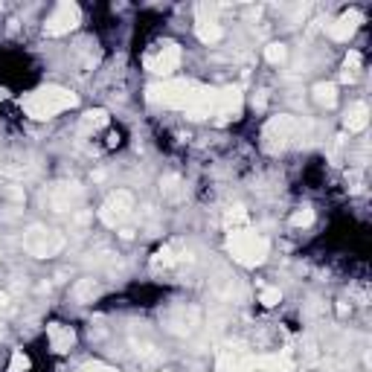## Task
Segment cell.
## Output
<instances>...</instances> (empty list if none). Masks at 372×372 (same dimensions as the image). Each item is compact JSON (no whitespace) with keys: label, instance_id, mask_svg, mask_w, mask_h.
<instances>
[{"label":"cell","instance_id":"10","mask_svg":"<svg viewBox=\"0 0 372 372\" xmlns=\"http://www.w3.org/2000/svg\"><path fill=\"white\" fill-rule=\"evenodd\" d=\"M344 126H346L349 134L366 131V126H369V105L366 102H352L349 111H346V116H344Z\"/></svg>","mask_w":372,"mask_h":372},{"label":"cell","instance_id":"6","mask_svg":"<svg viewBox=\"0 0 372 372\" xmlns=\"http://www.w3.org/2000/svg\"><path fill=\"white\" fill-rule=\"evenodd\" d=\"M131 209H134V198H131V192H126V190H116V192H111V195H108V201L102 204V209H99V219H102L108 227H119V224L131 215Z\"/></svg>","mask_w":372,"mask_h":372},{"label":"cell","instance_id":"4","mask_svg":"<svg viewBox=\"0 0 372 372\" xmlns=\"http://www.w3.org/2000/svg\"><path fill=\"white\" fill-rule=\"evenodd\" d=\"M82 23V9L70 0H61L50 9V15L44 18V35L50 38H61V35H70L73 29Z\"/></svg>","mask_w":372,"mask_h":372},{"label":"cell","instance_id":"5","mask_svg":"<svg viewBox=\"0 0 372 372\" xmlns=\"http://www.w3.org/2000/svg\"><path fill=\"white\" fill-rule=\"evenodd\" d=\"M297 131H300V119H297V116L283 114V116H273V119H268V126H265V131H262L265 148H270V151H276V148H285V146L294 140V134H297Z\"/></svg>","mask_w":372,"mask_h":372},{"label":"cell","instance_id":"14","mask_svg":"<svg viewBox=\"0 0 372 372\" xmlns=\"http://www.w3.org/2000/svg\"><path fill=\"white\" fill-rule=\"evenodd\" d=\"M29 366H33V361H29V355L23 349H12V358H9V366L6 372H29Z\"/></svg>","mask_w":372,"mask_h":372},{"label":"cell","instance_id":"9","mask_svg":"<svg viewBox=\"0 0 372 372\" xmlns=\"http://www.w3.org/2000/svg\"><path fill=\"white\" fill-rule=\"evenodd\" d=\"M361 23H363V15H361L358 9H349V12L340 15L334 23H329L326 33H329L332 41H340V44H344V41H349V38L358 33V26H361Z\"/></svg>","mask_w":372,"mask_h":372},{"label":"cell","instance_id":"2","mask_svg":"<svg viewBox=\"0 0 372 372\" xmlns=\"http://www.w3.org/2000/svg\"><path fill=\"white\" fill-rule=\"evenodd\" d=\"M227 253L241 268H259V265H265V259L270 253V241L251 227L227 230Z\"/></svg>","mask_w":372,"mask_h":372},{"label":"cell","instance_id":"8","mask_svg":"<svg viewBox=\"0 0 372 372\" xmlns=\"http://www.w3.org/2000/svg\"><path fill=\"white\" fill-rule=\"evenodd\" d=\"M47 344L53 355H67L76 346V329L67 323H47Z\"/></svg>","mask_w":372,"mask_h":372},{"label":"cell","instance_id":"13","mask_svg":"<svg viewBox=\"0 0 372 372\" xmlns=\"http://www.w3.org/2000/svg\"><path fill=\"white\" fill-rule=\"evenodd\" d=\"M247 224H251V215H247L244 207H230V209L224 212V227H227V230H241V227H247Z\"/></svg>","mask_w":372,"mask_h":372},{"label":"cell","instance_id":"15","mask_svg":"<svg viewBox=\"0 0 372 372\" xmlns=\"http://www.w3.org/2000/svg\"><path fill=\"white\" fill-rule=\"evenodd\" d=\"M265 58L270 61V65H283V61L288 58V47L283 41H273V44L265 47Z\"/></svg>","mask_w":372,"mask_h":372},{"label":"cell","instance_id":"1","mask_svg":"<svg viewBox=\"0 0 372 372\" xmlns=\"http://www.w3.org/2000/svg\"><path fill=\"white\" fill-rule=\"evenodd\" d=\"M79 105V97L73 90L61 87V84H47L38 90H29L21 97V111L29 119H53L58 114H67Z\"/></svg>","mask_w":372,"mask_h":372},{"label":"cell","instance_id":"7","mask_svg":"<svg viewBox=\"0 0 372 372\" xmlns=\"http://www.w3.org/2000/svg\"><path fill=\"white\" fill-rule=\"evenodd\" d=\"M195 35L201 44H219L224 38V26L221 21L215 18V9L212 6H198L195 9Z\"/></svg>","mask_w":372,"mask_h":372},{"label":"cell","instance_id":"11","mask_svg":"<svg viewBox=\"0 0 372 372\" xmlns=\"http://www.w3.org/2000/svg\"><path fill=\"white\" fill-rule=\"evenodd\" d=\"M312 97H314V102H317L320 108L332 111V108L337 105V84H334V82H317V84L312 87Z\"/></svg>","mask_w":372,"mask_h":372},{"label":"cell","instance_id":"16","mask_svg":"<svg viewBox=\"0 0 372 372\" xmlns=\"http://www.w3.org/2000/svg\"><path fill=\"white\" fill-rule=\"evenodd\" d=\"M314 224V209L312 207H302L291 215V227H312Z\"/></svg>","mask_w":372,"mask_h":372},{"label":"cell","instance_id":"17","mask_svg":"<svg viewBox=\"0 0 372 372\" xmlns=\"http://www.w3.org/2000/svg\"><path fill=\"white\" fill-rule=\"evenodd\" d=\"M259 302H262L265 308H273V305L283 302V294H279V288H262V291H259Z\"/></svg>","mask_w":372,"mask_h":372},{"label":"cell","instance_id":"19","mask_svg":"<svg viewBox=\"0 0 372 372\" xmlns=\"http://www.w3.org/2000/svg\"><path fill=\"white\" fill-rule=\"evenodd\" d=\"M79 372H116V369L108 366V363H102V361H90V363H84Z\"/></svg>","mask_w":372,"mask_h":372},{"label":"cell","instance_id":"3","mask_svg":"<svg viewBox=\"0 0 372 372\" xmlns=\"http://www.w3.org/2000/svg\"><path fill=\"white\" fill-rule=\"evenodd\" d=\"M180 61H183V50L175 41H163V44H154L146 53L143 65H146V70L151 76H160L166 82V79H172L180 70Z\"/></svg>","mask_w":372,"mask_h":372},{"label":"cell","instance_id":"18","mask_svg":"<svg viewBox=\"0 0 372 372\" xmlns=\"http://www.w3.org/2000/svg\"><path fill=\"white\" fill-rule=\"evenodd\" d=\"M358 70H361V53L349 50L346 58H344V73H358Z\"/></svg>","mask_w":372,"mask_h":372},{"label":"cell","instance_id":"20","mask_svg":"<svg viewBox=\"0 0 372 372\" xmlns=\"http://www.w3.org/2000/svg\"><path fill=\"white\" fill-rule=\"evenodd\" d=\"M6 99H9V87L0 84V102H6Z\"/></svg>","mask_w":372,"mask_h":372},{"label":"cell","instance_id":"12","mask_svg":"<svg viewBox=\"0 0 372 372\" xmlns=\"http://www.w3.org/2000/svg\"><path fill=\"white\" fill-rule=\"evenodd\" d=\"M108 111H102V108H97V111H87L84 116H82V122H79V128L84 131V134H99L102 128H108Z\"/></svg>","mask_w":372,"mask_h":372}]
</instances>
